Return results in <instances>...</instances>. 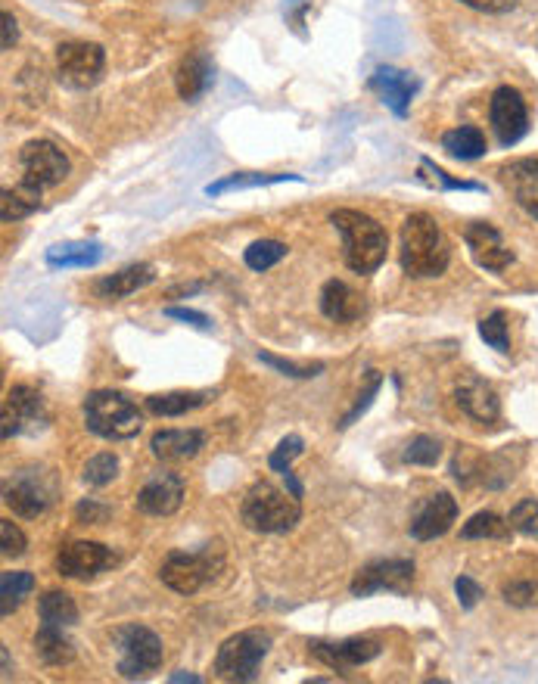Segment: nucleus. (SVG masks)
Segmentation results:
<instances>
[{
	"label": "nucleus",
	"mask_w": 538,
	"mask_h": 684,
	"mask_svg": "<svg viewBox=\"0 0 538 684\" xmlns=\"http://www.w3.org/2000/svg\"><path fill=\"white\" fill-rule=\"evenodd\" d=\"M399 259L402 271L414 280L423 277H439L448 262H451V249L442 234V227L433 215L427 212H414L402 224V246H399Z\"/></svg>",
	"instance_id": "nucleus-1"
},
{
	"label": "nucleus",
	"mask_w": 538,
	"mask_h": 684,
	"mask_svg": "<svg viewBox=\"0 0 538 684\" xmlns=\"http://www.w3.org/2000/svg\"><path fill=\"white\" fill-rule=\"evenodd\" d=\"M330 224L343 237L346 265L355 274H374L386 262L389 234L383 231L380 221H374L371 215H364L358 209H336L330 215Z\"/></svg>",
	"instance_id": "nucleus-2"
},
{
	"label": "nucleus",
	"mask_w": 538,
	"mask_h": 684,
	"mask_svg": "<svg viewBox=\"0 0 538 684\" xmlns=\"http://www.w3.org/2000/svg\"><path fill=\"white\" fill-rule=\"evenodd\" d=\"M240 517H243V526L252 529V532L283 535V532H290L302 520V507H299V498L290 489L283 492V489L274 486V482L259 479V482H252V489L246 492Z\"/></svg>",
	"instance_id": "nucleus-3"
},
{
	"label": "nucleus",
	"mask_w": 538,
	"mask_h": 684,
	"mask_svg": "<svg viewBox=\"0 0 538 684\" xmlns=\"http://www.w3.org/2000/svg\"><path fill=\"white\" fill-rule=\"evenodd\" d=\"M84 423L100 439L122 442V439H134L144 430V414L137 411V405L128 395L112 389H97L84 398Z\"/></svg>",
	"instance_id": "nucleus-4"
},
{
	"label": "nucleus",
	"mask_w": 538,
	"mask_h": 684,
	"mask_svg": "<svg viewBox=\"0 0 538 684\" xmlns=\"http://www.w3.org/2000/svg\"><path fill=\"white\" fill-rule=\"evenodd\" d=\"M271 635L262 629H246L224 641L215 653V675L221 681L249 684L259 678L262 660L268 657Z\"/></svg>",
	"instance_id": "nucleus-5"
},
{
	"label": "nucleus",
	"mask_w": 538,
	"mask_h": 684,
	"mask_svg": "<svg viewBox=\"0 0 538 684\" xmlns=\"http://www.w3.org/2000/svg\"><path fill=\"white\" fill-rule=\"evenodd\" d=\"M112 644L119 653V675L122 678H144L162 666V638L147 625H122L112 632Z\"/></svg>",
	"instance_id": "nucleus-6"
},
{
	"label": "nucleus",
	"mask_w": 538,
	"mask_h": 684,
	"mask_svg": "<svg viewBox=\"0 0 538 684\" xmlns=\"http://www.w3.org/2000/svg\"><path fill=\"white\" fill-rule=\"evenodd\" d=\"M56 498V482L47 470H19L4 486V504L22 520H38Z\"/></svg>",
	"instance_id": "nucleus-7"
},
{
	"label": "nucleus",
	"mask_w": 538,
	"mask_h": 684,
	"mask_svg": "<svg viewBox=\"0 0 538 684\" xmlns=\"http://www.w3.org/2000/svg\"><path fill=\"white\" fill-rule=\"evenodd\" d=\"M56 69L75 91H88L103 78L106 50L94 41H66L56 47Z\"/></svg>",
	"instance_id": "nucleus-8"
},
{
	"label": "nucleus",
	"mask_w": 538,
	"mask_h": 684,
	"mask_svg": "<svg viewBox=\"0 0 538 684\" xmlns=\"http://www.w3.org/2000/svg\"><path fill=\"white\" fill-rule=\"evenodd\" d=\"M414 588V563L402 557H389V560H374L361 566L349 591L355 597H371L377 591H392V594H411Z\"/></svg>",
	"instance_id": "nucleus-9"
},
{
	"label": "nucleus",
	"mask_w": 538,
	"mask_h": 684,
	"mask_svg": "<svg viewBox=\"0 0 538 684\" xmlns=\"http://www.w3.org/2000/svg\"><path fill=\"white\" fill-rule=\"evenodd\" d=\"M221 566V560H212V551L200 554H187V551H172L162 566H159V579L178 594H196Z\"/></svg>",
	"instance_id": "nucleus-10"
},
{
	"label": "nucleus",
	"mask_w": 538,
	"mask_h": 684,
	"mask_svg": "<svg viewBox=\"0 0 538 684\" xmlns=\"http://www.w3.org/2000/svg\"><path fill=\"white\" fill-rule=\"evenodd\" d=\"M19 168H22V178L44 187H56L63 184L69 175V159L66 153L50 144V140H28V144L19 150Z\"/></svg>",
	"instance_id": "nucleus-11"
},
{
	"label": "nucleus",
	"mask_w": 538,
	"mask_h": 684,
	"mask_svg": "<svg viewBox=\"0 0 538 684\" xmlns=\"http://www.w3.org/2000/svg\"><path fill=\"white\" fill-rule=\"evenodd\" d=\"M489 122L501 147H514L529 131V109L517 88H498L489 100Z\"/></svg>",
	"instance_id": "nucleus-12"
},
{
	"label": "nucleus",
	"mask_w": 538,
	"mask_h": 684,
	"mask_svg": "<svg viewBox=\"0 0 538 684\" xmlns=\"http://www.w3.org/2000/svg\"><path fill=\"white\" fill-rule=\"evenodd\" d=\"M109 566H116V554L100 541H66L56 554V569L66 579H94Z\"/></svg>",
	"instance_id": "nucleus-13"
},
{
	"label": "nucleus",
	"mask_w": 538,
	"mask_h": 684,
	"mask_svg": "<svg viewBox=\"0 0 538 684\" xmlns=\"http://www.w3.org/2000/svg\"><path fill=\"white\" fill-rule=\"evenodd\" d=\"M464 243L473 255V262L479 268H486L492 274H501L514 265V252L511 246L504 243L501 231L498 227H492L489 221H473L467 224V231H464Z\"/></svg>",
	"instance_id": "nucleus-14"
},
{
	"label": "nucleus",
	"mask_w": 538,
	"mask_h": 684,
	"mask_svg": "<svg viewBox=\"0 0 538 684\" xmlns=\"http://www.w3.org/2000/svg\"><path fill=\"white\" fill-rule=\"evenodd\" d=\"M311 657L324 663L333 672H349L355 666L371 663L380 657V644L371 638H346V641H311L308 644Z\"/></svg>",
	"instance_id": "nucleus-15"
},
{
	"label": "nucleus",
	"mask_w": 538,
	"mask_h": 684,
	"mask_svg": "<svg viewBox=\"0 0 538 684\" xmlns=\"http://www.w3.org/2000/svg\"><path fill=\"white\" fill-rule=\"evenodd\" d=\"M44 398L32 386H13L4 398V439H13L19 433H32L44 423Z\"/></svg>",
	"instance_id": "nucleus-16"
},
{
	"label": "nucleus",
	"mask_w": 538,
	"mask_h": 684,
	"mask_svg": "<svg viewBox=\"0 0 538 684\" xmlns=\"http://www.w3.org/2000/svg\"><path fill=\"white\" fill-rule=\"evenodd\" d=\"M455 520H458V501L448 492H436L417 504L408 532L417 541H433V538H442Z\"/></svg>",
	"instance_id": "nucleus-17"
},
{
	"label": "nucleus",
	"mask_w": 538,
	"mask_h": 684,
	"mask_svg": "<svg viewBox=\"0 0 538 684\" xmlns=\"http://www.w3.org/2000/svg\"><path fill=\"white\" fill-rule=\"evenodd\" d=\"M184 501V479L178 473H156L137 492V510L147 517H172Z\"/></svg>",
	"instance_id": "nucleus-18"
},
{
	"label": "nucleus",
	"mask_w": 538,
	"mask_h": 684,
	"mask_svg": "<svg viewBox=\"0 0 538 684\" xmlns=\"http://www.w3.org/2000/svg\"><path fill=\"white\" fill-rule=\"evenodd\" d=\"M371 91L380 94V100L395 112L399 119L408 116V106L414 100V94L420 91V81L405 72V69H395V66H380L371 75Z\"/></svg>",
	"instance_id": "nucleus-19"
},
{
	"label": "nucleus",
	"mask_w": 538,
	"mask_h": 684,
	"mask_svg": "<svg viewBox=\"0 0 538 684\" xmlns=\"http://www.w3.org/2000/svg\"><path fill=\"white\" fill-rule=\"evenodd\" d=\"M458 405L461 411L476 420V423H498L501 420V398L495 392L492 383L479 380V377H467L461 386H458Z\"/></svg>",
	"instance_id": "nucleus-20"
},
{
	"label": "nucleus",
	"mask_w": 538,
	"mask_h": 684,
	"mask_svg": "<svg viewBox=\"0 0 538 684\" xmlns=\"http://www.w3.org/2000/svg\"><path fill=\"white\" fill-rule=\"evenodd\" d=\"M206 445V433L203 430H159L150 439V451L153 458L165 461V464H178L187 458H196Z\"/></svg>",
	"instance_id": "nucleus-21"
},
{
	"label": "nucleus",
	"mask_w": 538,
	"mask_h": 684,
	"mask_svg": "<svg viewBox=\"0 0 538 684\" xmlns=\"http://www.w3.org/2000/svg\"><path fill=\"white\" fill-rule=\"evenodd\" d=\"M212 60L203 53V50H193L187 53L184 60L178 63V72H175V84H178V94L181 100L187 103H196L206 91H209V84H212Z\"/></svg>",
	"instance_id": "nucleus-22"
},
{
	"label": "nucleus",
	"mask_w": 538,
	"mask_h": 684,
	"mask_svg": "<svg viewBox=\"0 0 538 684\" xmlns=\"http://www.w3.org/2000/svg\"><path fill=\"white\" fill-rule=\"evenodd\" d=\"M321 311L324 318L336 324H355L364 315V299L343 280H327L321 290Z\"/></svg>",
	"instance_id": "nucleus-23"
},
{
	"label": "nucleus",
	"mask_w": 538,
	"mask_h": 684,
	"mask_svg": "<svg viewBox=\"0 0 538 684\" xmlns=\"http://www.w3.org/2000/svg\"><path fill=\"white\" fill-rule=\"evenodd\" d=\"M504 181L511 187L517 206L538 221V159H520L504 168Z\"/></svg>",
	"instance_id": "nucleus-24"
},
{
	"label": "nucleus",
	"mask_w": 538,
	"mask_h": 684,
	"mask_svg": "<svg viewBox=\"0 0 538 684\" xmlns=\"http://www.w3.org/2000/svg\"><path fill=\"white\" fill-rule=\"evenodd\" d=\"M156 280V271H153V265H147V262H137V265H128V268H122V271H116V274H109V277H103V280H97V296L100 299H125V296H134L137 290H144V287H150V283Z\"/></svg>",
	"instance_id": "nucleus-25"
},
{
	"label": "nucleus",
	"mask_w": 538,
	"mask_h": 684,
	"mask_svg": "<svg viewBox=\"0 0 538 684\" xmlns=\"http://www.w3.org/2000/svg\"><path fill=\"white\" fill-rule=\"evenodd\" d=\"M41 206V187L32 181H19L16 187H7L0 193V218L4 221H22Z\"/></svg>",
	"instance_id": "nucleus-26"
},
{
	"label": "nucleus",
	"mask_w": 538,
	"mask_h": 684,
	"mask_svg": "<svg viewBox=\"0 0 538 684\" xmlns=\"http://www.w3.org/2000/svg\"><path fill=\"white\" fill-rule=\"evenodd\" d=\"M103 259V246L100 243H88V240H78V243H60V246H50L47 249V265L50 268H94Z\"/></svg>",
	"instance_id": "nucleus-27"
},
{
	"label": "nucleus",
	"mask_w": 538,
	"mask_h": 684,
	"mask_svg": "<svg viewBox=\"0 0 538 684\" xmlns=\"http://www.w3.org/2000/svg\"><path fill=\"white\" fill-rule=\"evenodd\" d=\"M212 398V392H165V395H150L147 411L156 417H181L187 411L203 408Z\"/></svg>",
	"instance_id": "nucleus-28"
},
{
	"label": "nucleus",
	"mask_w": 538,
	"mask_h": 684,
	"mask_svg": "<svg viewBox=\"0 0 538 684\" xmlns=\"http://www.w3.org/2000/svg\"><path fill=\"white\" fill-rule=\"evenodd\" d=\"M35 650L47 666H66L75 657L72 641L63 635V629H53V625H41L35 635Z\"/></svg>",
	"instance_id": "nucleus-29"
},
{
	"label": "nucleus",
	"mask_w": 538,
	"mask_h": 684,
	"mask_svg": "<svg viewBox=\"0 0 538 684\" xmlns=\"http://www.w3.org/2000/svg\"><path fill=\"white\" fill-rule=\"evenodd\" d=\"M442 147H445L451 156H455V159H464V162L486 156V150H489L486 134L479 131V128H473V125H461V128H455V131H448V134L442 137Z\"/></svg>",
	"instance_id": "nucleus-30"
},
{
	"label": "nucleus",
	"mask_w": 538,
	"mask_h": 684,
	"mask_svg": "<svg viewBox=\"0 0 538 684\" xmlns=\"http://www.w3.org/2000/svg\"><path fill=\"white\" fill-rule=\"evenodd\" d=\"M38 616L44 625H53V629H66V625L78 622V607L72 601V594L66 591H47L38 601Z\"/></svg>",
	"instance_id": "nucleus-31"
},
{
	"label": "nucleus",
	"mask_w": 538,
	"mask_h": 684,
	"mask_svg": "<svg viewBox=\"0 0 538 684\" xmlns=\"http://www.w3.org/2000/svg\"><path fill=\"white\" fill-rule=\"evenodd\" d=\"M511 532H514L511 520L498 517V513H492V510H479L464 523L461 538H467V541H473V538H501L504 541V538H511Z\"/></svg>",
	"instance_id": "nucleus-32"
},
{
	"label": "nucleus",
	"mask_w": 538,
	"mask_h": 684,
	"mask_svg": "<svg viewBox=\"0 0 538 684\" xmlns=\"http://www.w3.org/2000/svg\"><path fill=\"white\" fill-rule=\"evenodd\" d=\"M280 181H302L299 175H259V171H237V175H228L215 184L206 187L209 196H221L228 190H249V187H265V184H280Z\"/></svg>",
	"instance_id": "nucleus-33"
},
{
	"label": "nucleus",
	"mask_w": 538,
	"mask_h": 684,
	"mask_svg": "<svg viewBox=\"0 0 538 684\" xmlns=\"http://www.w3.org/2000/svg\"><path fill=\"white\" fill-rule=\"evenodd\" d=\"M32 591H35V576L32 573H4V579H0V613H4V616L16 613L19 604Z\"/></svg>",
	"instance_id": "nucleus-34"
},
{
	"label": "nucleus",
	"mask_w": 538,
	"mask_h": 684,
	"mask_svg": "<svg viewBox=\"0 0 538 684\" xmlns=\"http://www.w3.org/2000/svg\"><path fill=\"white\" fill-rule=\"evenodd\" d=\"M280 259H287V246H283L280 240H256L246 252H243V262L246 268L252 271H268L274 268Z\"/></svg>",
	"instance_id": "nucleus-35"
},
{
	"label": "nucleus",
	"mask_w": 538,
	"mask_h": 684,
	"mask_svg": "<svg viewBox=\"0 0 538 684\" xmlns=\"http://www.w3.org/2000/svg\"><path fill=\"white\" fill-rule=\"evenodd\" d=\"M116 476H119V458H116V454H109V451L94 454V458L84 464V473H81V479L88 482V486H94V489L109 486Z\"/></svg>",
	"instance_id": "nucleus-36"
},
{
	"label": "nucleus",
	"mask_w": 538,
	"mask_h": 684,
	"mask_svg": "<svg viewBox=\"0 0 538 684\" xmlns=\"http://www.w3.org/2000/svg\"><path fill=\"white\" fill-rule=\"evenodd\" d=\"M442 458V445L433 436H414L408 442V448L402 451L405 464H417V467H433Z\"/></svg>",
	"instance_id": "nucleus-37"
},
{
	"label": "nucleus",
	"mask_w": 538,
	"mask_h": 684,
	"mask_svg": "<svg viewBox=\"0 0 538 684\" xmlns=\"http://www.w3.org/2000/svg\"><path fill=\"white\" fill-rule=\"evenodd\" d=\"M479 336H483L495 352H511V333H507L504 311H492L489 318L479 321Z\"/></svg>",
	"instance_id": "nucleus-38"
},
{
	"label": "nucleus",
	"mask_w": 538,
	"mask_h": 684,
	"mask_svg": "<svg viewBox=\"0 0 538 684\" xmlns=\"http://www.w3.org/2000/svg\"><path fill=\"white\" fill-rule=\"evenodd\" d=\"M380 386H383V377H380V370H367V380H364V392L358 395V402L349 408V414H343V420H339V430H349V426L371 408V402L377 398V392H380Z\"/></svg>",
	"instance_id": "nucleus-39"
},
{
	"label": "nucleus",
	"mask_w": 538,
	"mask_h": 684,
	"mask_svg": "<svg viewBox=\"0 0 538 684\" xmlns=\"http://www.w3.org/2000/svg\"><path fill=\"white\" fill-rule=\"evenodd\" d=\"M259 361L268 364V367H274L277 374H283V377H296V380L318 377L321 370H324V364H296V361H287V358H277V355H271V352H259Z\"/></svg>",
	"instance_id": "nucleus-40"
},
{
	"label": "nucleus",
	"mask_w": 538,
	"mask_h": 684,
	"mask_svg": "<svg viewBox=\"0 0 538 684\" xmlns=\"http://www.w3.org/2000/svg\"><path fill=\"white\" fill-rule=\"evenodd\" d=\"M511 526L514 532L526 535V538H538V501L526 498L511 510Z\"/></svg>",
	"instance_id": "nucleus-41"
},
{
	"label": "nucleus",
	"mask_w": 538,
	"mask_h": 684,
	"mask_svg": "<svg viewBox=\"0 0 538 684\" xmlns=\"http://www.w3.org/2000/svg\"><path fill=\"white\" fill-rule=\"evenodd\" d=\"M302 448H305V442L299 439V436H287V439H283L277 448H274V454H271V458H268V467L274 470V473H287V470H293L290 464L299 458V454H302Z\"/></svg>",
	"instance_id": "nucleus-42"
},
{
	"label": "nucleus",
	"mask_w": 538,
	"mask_h": 684,
	"mask_svg": "<svg viewBox=\"0 0 538 684\" xmlns=\"http://www.w3.org/2000/svg\"><path fill=\"white\" fill-rule=\"evenodd\" d=\"M28 548V538L22 535V529L13 520H0V554L4 557H22Z\"/></svg>",
	"instance_id": "nucleus-43"
},
{
	"label": "nucleus",
	"mask_w": 538,
	"mask_h": 684,
	"mask_svg": "<svg viewBox=\"0 0 538 684\" xmlns=\"http://www.w3.org/2000/svg\"><path fill=\"white\" fill-rule=\"evenodd\" d=\"M504 601L514 607H532V604H538V585L535 582H507Z\"/></svg>",
	"instance_id": "nucleus-44"
},
{
	"label": "nucleus",
	"mask_w": 538,
	"mask_h": 684,
	"mask_svg": "<svg viewBox=\"0 0 538 684\" xmlns=\"http://www.w3.org/2000/svg\"><path fill=\"white\" fill-rule=\"evenodd\" d=\"M165 318H175V321H184L196 330H212V321L209 315H203V311H193V308H178V305H168L165 308Z\"/></svg>",
	"instance_id": "nucleus-45"
},
{
	"label": "nucleus",
	"mask_w": 538,
	"mask_h": 684,
	"mask_svg": "<svg viewBox=\"0 0 538 684\" xmlns=\"http://www.w3.org/2000/svg\"><path fill=\"white\" fill-rule=\"evenodd\" d=\"M420 168L427 171V175H433V184L439 181L445 190H479V184H470V181H455V178H448L445 171L439 165H433L430 159H420Z\"/></svg>",
	"instance_id": "nucleus-46"
},
{
	"label": "nucleus",
	"mask_w": 538,
	"mask_h": 684,
	"mask_svg": "<svg viewBox=\"0 0 538 684\" xmlns=\"http://www.w3.org/2000/svg\"><path fill=\"white\" fill-rule=\"evenodd\" d=\"M109 517V507L94 501V498H84L78 507H75V520L78 523H103Z\"/></svg>",
	"instance_id": "nucleus-47"
},
{
	"label": "nucleus",
	"mask_w": 538,
	"mask_h": 684,
	"mask_svg": "<svg viewBox=\"0 0 538 684\" xmlns=\"http://www.w3.org/2000/svg\"><path fill=\"white\" fill-rule=\"evenodd\" d=\"M455 591H458V601H461L464 610H473L479 604V597H483V588H479L470 576H461L455 582Z\"/></svg>",
	"instance_id": "nucleus-48"
},
{
	"label": "nucleus",
	"mask_w": 538,
	"mask_h": 684,
	"mask_svg": "<svg viewBox=\"0 0 538 684\" xmlns=\"http://www.w3.org/2000/svg\"><path fill=\"white\" fill-rule=\"evenodd\" d=\"M461 4H467L470 10H479V13L501 16V13H511L517 7V0H461Z\"/></svg>",
	"instance_id": "nucleus-49"
},
{
	"label": "nucleus",
	"mask_w": 538,
	"mask_h": 684,
	"mask_svg": "<svg viewBox=\"0 0 538 684\" xmlns=\"http://www.w3.org/2000/svg\"><path fill=\"white\" fill-rule=\"evenodd\" d=\"M16 38H19L16 19H13V13H4V50H13Z\"/></svg>",
	"instance_id": "nucleus-50"
},
{
	"label": "nucleus",
	"mask_w": 538,
	"mask_h": 684,
	"mask_svg": "<svg viewBox=\"0 0 538 684\" xmlns=\"http://www.w3.org/2000/svg\"><path fill=\"white\" fill-rule=\"evenodd\" d=\"M168 681H172V684H181V681H190V684H200L203 678L200 675H190V672H175L172 678H168Z\"/></svg>",
	"instance_id": "nucleus-51"
},
{
	"label": "nucleus",
	"mask_w": 538,
	"mask_h": 684,
	"mask_svg": "<svg viewBox=\"0 0 538 684\" xmlns=\"http://www.w3.org/2000/svg\"><path fill=\"white\" fill-rule=\"evenodd\" d=\"M10 675V653H7V647H4V678Z\"/></svg>",
	"instance_id": "nucleus-52"
}]
</instances>
